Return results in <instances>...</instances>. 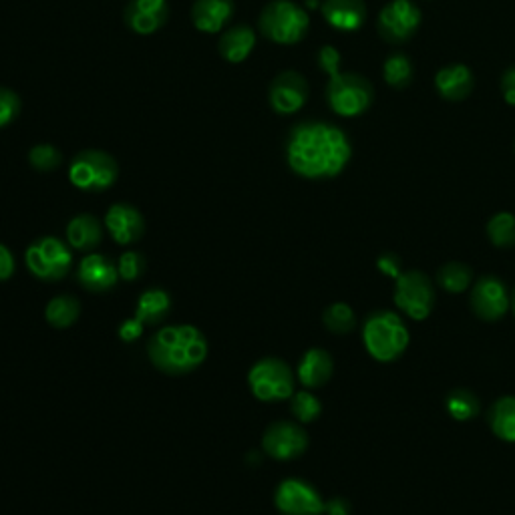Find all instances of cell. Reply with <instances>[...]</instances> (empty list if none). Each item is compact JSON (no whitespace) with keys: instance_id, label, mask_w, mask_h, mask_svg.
<instances>
[{"instance_id":"cell-1","label":"cell","mask_w":515,"mask_h":515,"mask_svg":"<svg viewBox=\"0 0 515 515\" xmlns=\"http://www.w3.org/2000/svg\"><path fill=\"white\" fill-rule=\"evenodd\" d=\"M353 155L351 139L334 123L302 121L286 141V161L304 180H332L340 176Z\"/></svg>"},{"instance_id":"cell-2","label":"cell","mask_w":515,"mask_h":515,"mask_svg":"<svg viewBox=\"0 0 515 515\" xmlns=\"http://www.w3.org/2000/svg\"><path fill=\"white\" fill-rule=\"evenodd\" d=\"M147 357L157 371L182 377L204 365L208 340L194 324L163 326L147 342Z\"/></svg>"},{"instance_id":"cell-3","label":"cell","mask_w":515,"mask_h":515,"mask_svg":"<svg viewBox=\"0 0 515 515\" xmlns=\"http://www.w3.org/2000/svg\"><path fill=\"white\" fill-rule=\"evenodd\" d=\"M363 345L377 363H395L407 353L411 332L401 314L377 310L363 324Z\"/></svg>"},{"instance_id":"cell-4","label":"cell","mask_w":515,"mask_h":515,"mask_svg":"<svg viewBox=\"0 0 515 515\" xmlns=\"http://www.w3.org/2000/svg\"><path fill=\"white\" fill-rule=\"evenodd\" d=\"M260 33L276 45H296L310 29V17L294 0H270L258 17Z\"/></svg>"},{"instance_id":"cell-5","label":"cell","mask_w":515,"mask_h":515,"mask_svg":"<svg viewBox=\"0 0 515 515\" xmlns=\"http://www.w3.org/2000/svg\"><path fill=\"white\" fill-rule=\"evenodd\" d=\"M119 178L117 159L103 149H83L69 165V182L81 192H105Z\"/></svg>"},{"instance_id":"cell-6","label":"cell","mask_w":515,"mask_h":515,"mask_svg":"<svg viewBox=\"0 0 515 515\" xmlns=\"http://www.w3.org/2000/svg\"><path fill=\"white\" fill-rule=\"evenodd\" d=\"M373 85L359 73H334L326 85V101L340 117L363 115L373 103Z\"/></svg>"},{"instance_id":"cell-7","label":"cell","mask_w":515,"mask_h":515,"mask_svg":"<svg viewBox=\"0 0 515 515\" xmlns=\"http://www.w3.org/2000/svg\"><path fill=\"white\" fill-rule=\"evenodd\" d=\"M395 306L411 320H427L437 304L433 280L419 270H407L395 280Z\"/></svg>"},{"instance_id":"cell-8","label":"cell","mask_w":515,"mask_h":515,"mask_svg":"<svg viewBox=\"0 0 515 515\" xmlns=\"http://www.w3.org/2000/svg\"><path fill=\"white\" fill-rule=\"evenodd\" d=\"M252 395L262 403L288 401L296 391V377L282 359H262L248 373Z\"/></svg>"},{"instance_id":"cell-9","label":"cell","mask_w":515,"mask_h":515,"mask_svg":"<svg viewBox=\"0 0 515 515\" xmlns=\"http://www.w3.org/2000/svg\"><path fill=\"white\" fill-rule=\"evenodd\" d=\"M25 262L35 278L43 282H57L71 272L73 254L69 246L59 238L43 236L29 246Z\"/></svg>"},{"instance_id":"cell-10","label":"cell","mask_w":515,"mask_h":515,"mask_svg":"<svg viewBox=\"0 0 515 515\" xmlns=\"http://www.w3.org/2000/svg\"><path fill=\"white\" fill-rule=\"evenodd\" d=\"M469 304L477 318L485 322H495L511 310V294L501 278L481 276L471 286Z\"/></svg>"},{"instance_id":"cell-11","label":"cell","mask_w":515,"mask_h":515,"mask_svg":"<svg viewBox=\"0 0 515 515\" xmlns=\"http://www.w3.org/2000/svg\"><path fill=\"white\" fill-rule=\"evenodd\" d=\"M421 25V11L413 0H393L379 15V33L387 43H407Z\"/></svg>"},{"instance_id":"cell-12","label":"cell","mask_w":515,"mask_h":515,"mask_svg":"<svg viewBox=\"0 0 515 515\" xmlns=\"http://www.w3.org/2000/svg\"><path fill=\"white\" fill-rule=\"evenodd\" d=\"M324 499L308 481L284 479L274 493V505L282 515H322Z\"/></svg>"},{"instance_id":"cell-13","label":"cell","mask_w":515,"mask_h":515,"mask_svg":"<svg viewBox=\"0 0 515 515\" xmlns=\"http://www.w3.org/2000/svg\"><path fill=\"white\" fill-rule=\"evenodd\" d=\"M308 441V433L298 423L276 421L264 431L262 447L276 461H292L304 455Z\"/></svg>"},{"instance_id":"cell-14","label":"cell","mask_w":515,"mask_h":515,"mask_svg":"<svg viewBox=\"0 0 515 515\" xmlns=\"http://www.w3.org/2000/svg\"><path fill=\"white\" fill-rule=\"evenodd\" d=\"M308 101V83L298 71L278 73L268 89V103L278 115H294Z\"/></svg>"},{"instance_id":"cell-15","label":"cell","mask_w":515,"mask_h":515,"mask_svg":"<svg viewBox=\"0 0 515 515\" xmlns=\"http://www.w3.org/2000/svg\"><path fill=\"white\" fill-rule=\"evenodd\" d=\"M167 0H131L123 11V23L135 35L147 37L161 31L169 21Z\"/></svg>"},{"instance_id":"cell-16","label":"cell","mask_w":515,"mask_h":515,"mask_svg":"<svg viewBox=\"0 0 515 515\" xmlns=\"http://www.w3.org/2000/svg\"><path fill=\"white\" fill-rule=\"evenodd\" d=\"M105 228L121 246H131L145 234V220L141 212L125 202L113 204L105 216Z\"/></svg>"},{"instance_id":"cell-17","label":"cell","mask_w":515,"mask_h":515,"mask_svg":"<svg viewBox=\"0 0 515 515\" xmlns=\"http://www.w3.org/2000/svg\"><path fill=\"white\" fill-rule=\"evenodd\" d=\"M77 280L85 290L95 292V294H103V292H109L117 286L119 270H117V264L111 258L91 252L79 264Z\"/></svg>"},{"instance_id":"cell-18","label":"cell","mask_w":515,"mask_h":515,"mask_svg":"<svg viewBox=\"0 0 515 515\" xmlns=\"http://www.w3.org/2000/svg\"><path fill=\"white\" fill-rule=\"evenodd\" d=\"M320 9L324 21L342 33H355L367 21V7L363 0H324Z\"/></svg>"},{"instance_id":"cell-19","label":"cell","mask_w":515,"mask_h":515,"mask_svg":"<svg viewBox=\"0 0 515 515\" xmlns=\"http://www.w3.org/2000/svg\"><path fill=\"white\" fill-rule=\"evenodd\" d=\"M236 13L234 0H196L192 7V23L200 33H222Z\"/></svg>"},{"instance_id":"cell-20","label":"cell","mask_w":515,"mask_h":515,"mask_svg":"<svg viewBox=\"0 0 515 515\" xmlns=\"http://www.w3.org/2000/svg\"><path fill=\"white\" fill-rule=\"evenodd\" d=\"M332 373H334V361L330 353H326L324 349H310L302 355L296 377L300 385H304L306 389H320L330 381Z\"/></svg>"},{"instance_id":"cell-21","label":"cell","mask_w":515,"mask_h":515,"mask_svg":"<svg viewBox=\"0 0 515 515\" xmlns=\"http://www.w3.org/2000/svg\"><path fill=\"white\" fill-rule=\"evenodd\" d=\"M256 47V33L248 25H234L226 29L218 41V53L224 61L238 65L244 63Z\"/></svg>"},{"instance_id":"cell-22","label":"cell","mask_w":515,"mask_h":515,"mask_svg":"<svg viewBox=\"0 0 515 515\" xmlns=\"http://www.w3.org/2000/svg\"><path fill=\"white\" fill-rule=\"evenodd\" d=\"M473 85H475L473 73L461 63L447 65L435 75V87H437L439 95L447 101L467 99L473 91Z\"/></svg>"},{"instance_id":"cell-23","label":"cell","mask_w":515,"mask_h":515,"mask_svg":"<svg viewBox=\"0 0 515 515\" xmlns=\"http://www.w3.org/2000/svg\"><path fill=\"white\" fill-rule=\"evenodd\" d=\"M103 240V226L91 214H79L67 224V242L79 252H93Z\"/></svg>"},{"instance_id":"cell-24","label":"cell","mask_w":515,"mask_h":515,"mask_svg":"<svg viewBox=\"0 0 515 515\" xmlns=\"http://www.w3.org/2000/svg\"><path fill=\"white\" fill-rule=\"evenodd\" d=\"M491 433L505 443H515V397H499L487 411Z\"/></svg>"},{"instance_id":"cell-25","label":"cell","mask_w":515,"mask_h":515,"mask_svg":"<svg viewBox=\"0 0 515 515\" xmlns=\"http://www.w3.org/2000/svg\"><path fill=\"white\" fill-rule=\"evenodd\" d=\"M171 308V298L163 288H149L139 296L135 316L147 326L161 322Z\"/></svg>"},{"instance_id":"cell-26","label":"cell","mask_w":515,"mask_h":515,"mask_svg":"<svg viewBox=\"0 0 515 515\" xmlns=\"http://www.w3.org/2000/svg\"><path fill=\"white\" fill-rule=\"evenodd\" d=\"M81 316V304L77 298L63 294V296H55L47 308H45V318L53 328H69L73 326Z\"/></svg>"},{"instance_id":"cell-27","label":"cell","mask_w":515,"mask_h":515,"mask_svg":"<svg viewBox=\"0 0 515 515\" xmlns=\"http://www.w3.org/2000/svg\"><path fill=\"white\" fill-rule=\"evenodd\" d=\"M437 284L449 294H461L473 286V270L463 262H447L437 272Z\"/></svg>"},{"instance_id":"cell-28","label":"cell","mask_w":515,"mask_h":515,"mask_svg":"<svg viewBox=\"0 0 515 515\" xmlns=\"http://www.w3.org/2000/svg\"><path fill=\"white\" fill-rule=\"evenodd\" d=\"M445 409L455 421H471L479 415V397L469 389H455L445 399Z\"/></svg>"},{"instance_id":"cell-29","label":"cell","mask_w":515,"mask_h":515,"mask_svg":"<svg viewBox=\"0 0 515 515\" xmlns=\"http://www.w3.org/2000/svg\"><path fill=\"white\" fill-rule=\"evenodd\" d=\"M322 324L332 334H351L357 326V314L347 302H334L324 310Z\"/></svg>"},{"instance_id":"cell-30","label":"cell","mask_w":515,"mask_h":515,"mask_svg":"<svg viewBox=\"0 0 515 515\" xmlns=\"http://www.w3.org/2000/svg\"><path fill=\"white\" fill-rule=\"evenodd\" d=\"M487 238L495 248L515 246V216L509 212H499L487 222Z\"/></svg>"},{"instance_id":"cell-31","label":"cell","mask_w":515,"mask_h":515,"mask_svg":"<svg viewBox=\"0 0 515 515\" xmlns=\"http://www.w3.org/2000/svg\"><path fill=\"white\" fill-rule=\"evenodd\" d=\"M385 81L395 89H405L413 81V63L407 55L395 53L383 65Z\"/></svg>"},{"instance_id":"cell-32","label":"cell","mask_w":515,"mask_h":515,"mask_svg":"<svg viewBox=\"0 0 515 515\" xmlns=\"http://www.w3.org/2000/svg\"><path fill=\"white\" fill-rule=\"evenodd\" d=\"M290 409H292V415L296 417V421L302 423V425L312 423L322 415V403L310 391L294 393L290 397Z\"/></svg>"},{"instance_id":"cell-33","label":"cell","mask_w":515,"mask_h":515,"mask_svg":"<svg viewBox=\"0 0 515 515\" xmlns=\"http://www.w3.org/2000/svg\"><path fill=\"white\" fill-rule=\"evenodd\" d=\"M29 163L33 169L49 174L63 163V153L53 143H37L29 151Z\"/></svg>"},{"instance_id":"cell-34","label":"cell","mask_w":515,"mask_h":515,"mask_svg":"<svg viewBox=\"0 0 515 515\" xmlns=\"http://www.w3.org/2000/svg\"><path fill=\"white\" fill-rule=\"evenodd\" d=\"M21 109H23V101L19 93L9 87H0V129H5L13 121H17V117L21 115Z\"/></svg>"},{"instance_id":"cell-35","label":"cell","mask_w":515,"mask_h":515,"mask_svg":"<svg viewBox=\"0 0 515 515\" xmlns=\"http://www.w3.org/2000/svg\"><path fill=\"white\" fill-rule=\"evenodd\" d=\"M117 270H119V278L125 282H133L137 280L143 272H145V260L139 252L129 250L125 254H121L119 262H117Z\"/></svg>"},{"instance_id":"cell-36","label":"cell","mask_w":515,"mask_h":515,"mask_svg":"<svg viewBox=\"0 0 515 515\" xmlns=\"http://www.w3.org/2000/svg\"><path fill=\"white\" fill-rule=\"evenodd\" d=\"M316 59H318V67H320L324 73H328V77L340 71V69H338V67H340V53H338L334 47H330V45L320 47Z\"/></svg>"},{"instance_id":"cell-37","label":"cell","mask_w":515,"mask_h":515,"mask_svg":"<svg viewBox=\"0 0 515 515\" xmlns=\"http://www.w3.org/2000/svg\"><path fill=\"white\" fill-rule=\"evenodd\" d=\"M377 268L381 274H385L387 278H393V280H397L403 274V262L393 252H383L377 260Z\"/></svg>"},{"instance_id":"cell-38","label":"cell","mask_w":515,"mask_h":515,"mask_svg":"<svg viewBox=\"0 0 515 515\" xmlns=\"http://www.w3.org/2000/svg\"><path fill=\"white\" fill-rule=\"evenodd\" d=\"M143 328H145V324L137 316H133L119 326V338L125 342H133L143 334Z\"/></svg>"},{"instance_id":"cell-39","label":"cell","mask_w":515,"mask_h":515,"mask_svg":"<svg viewBox=\"0 0 515 515\" xmlns=\"http://www.w3.org/2000/svg\"><path fill=\"white\" fill-rule=\"evenodd\" d=\"M13 274H15V256L5 244H0V282H7Z\"/></svg>"},{"instance_id":"cell-40","label":"cell","mask_w":515,"mask_h":515,"mask_svg":"<svg viewBox=\"0 0 515 515\" xmlns=\"http://www.w3.org/2000/svg\"><path fill=\"white\" fill-rule=\"evenodd\" d=\"M499 87H501V95H503L505 103L515 107V67H511L503 73V77L499 81Z\"/></svg>"},{"instance_id":"cell-41","label":"cell","mask_w":515,"mask_h":515,"mask_svg":"<svg viewBox=\"0 0 515 515\" xmlns=\"http://www.w3.org/2000/svg\"><path fill=\"white\" fill-rule=\"evenodd\" d=\"M326 515H351V503L345 497H332L324 503Z\"/></svg>"},{"instance_id":"cell-42","label":"cell","mask_w":515,"mask_h":515,"mask_svg":"<svg viewBox=\"0 0 515 515\" xmlns=\"http://www.w3.org/2000/svg\"><path fill=\"white\" fill-rule=\"evenodd\" d=\"M511 312H513V316H515V288H513V292H511Z\"/></svg>"}]
</instances>
